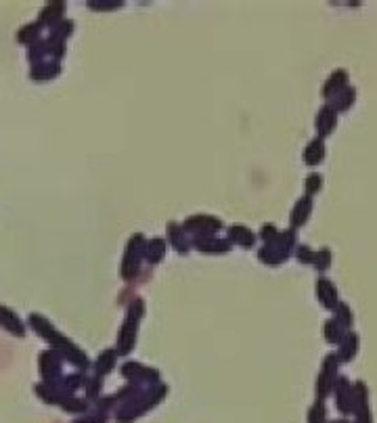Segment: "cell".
<instances>
[{
    "label": "cell",
    "mask_w": 377,
    "mask_h": 423,
    "mask_svg": "<svg viewBox=\"0 0 377 423\" xmlns=\"http://www.w3.org/2000/svg\"><path fill=\"white\" fill-rule=\"evenodd\" d=\"M193 251L202 256H227L233 251V246L222 235H204V237H191Z\"/></svg>",
    "instance_id": "cell-9"
},
{
    "label": "cell",
    "mask_w": 377,
    "mask_h": 423,
    "mask_svg": "<svg viewBox=\"0 0 377 423\" xmlns=\"http://www.w3.org/2000/svg\"><path fill=\"white\" fill-rule=\"evenodd\" d=\"M111 415H105V413H99V411H88L84 415H76L73 419L69 423H109Z\"/></svg>",
    "instance_id": "cell-29"
},
{
    "label": "cell",
    "mask_w": 377,
    "mask_h": 423,
    "mask_svg": "<svg viewBox=\"0 0 377 423\" xmlns=\"http://www.w3.org/2000/svg\"><path fill=\"white\" fill-rule=\"evenodd\" d=\"M28 63L36 66V63H42V61H48V44H46V38H40L38 42H34L32 46H28V55H26Z\"/></svg>",
    "instance_id": "cell-22"
},
{
    "label": "cell",
    "mask_w": 377,
    "mask_h": 423,
    "mask_svg": "<svg viewBox=\"0 0 377 423\" xmlns=\"http://www.w3.org/2000/svg\"><path fill=\"white\" fill-rule=\"evenodd\" d=\"M166 241H168V247L174 249L178 256H189L193 251V246H191V235L185 231V226L176 220H170L166 222Z\"/></svg>",
    "instance_id": "cell-10"
},
{
    "label": "cell",
    "mask_w": 377,
    "mask_h": 423,
    "mask_svg": "<svg viewBox=\"0 0 377 423\" xmlns=\"http://www.w3.org/2000/svg\"><path fill=\"white\" fill-rule=\"evenodd\" d=\"M34 394L40 402H44L48 407H57L59 411L73 415V417L91 411V402L82 394H71V392H66L63 388L53 386V384L38 382V384H34Z\"/></svg>",
    "instance_id": "cell-4"
},
{
    "label": "cell",
    "mask_w": 377,
    "mask_h": 423,
    "mask_svg": "<svg viewBox=\"0 0 377 423\" xmlns=\"http://www.w3.org/2000/svg\"><path fill=\"white\" fill-rule=\"evenodd\" d=\"M344 80H346V75L344 73H338V75H334L331 80H329V84H327V88H325V95H329L331 90H336L340 84H342Z\"/></svg>",
    "instance_id": "cell-36"
},
{
    "label": "cell",
    "mask_w": 377,
    "mask_h": 423,
    "mask_svg": "<svg viewBox=\"0 0 377 423\" xmlns=\"http://www.w3.org/2000/svg\"><path fill=\"white\" fill-rule=\"evenodd\" d=\"M338 318H340V320H338V323H342V325H350V320H352V315H350V310H348V308H346V306H340V308H338Z\"/></svg>",
    "instance_id": "cell-37"
},
{
    "label": "cell",
    "mask_w": 377,
    "mask_h": 423,
    "mask_svg": "<svg viewBox=\"0 0 377 423\" xmlns=\"http://www.w3.org/2000/svg\"><path fill=\"white\" fill-rule=\"evenodd\" d=\"M279 233H281V231H277V226H273V224H264L256 235H258V241H262V246H274V244L279 241Z\"/></svg>",
    "instance_id": "cell-28"
},
{
    "label": "cell",
    "mask_w": 377,
    "mask_h": 423,
    "mask_svg": "<svg viewBox=\"0 0 377 423\" xmlns=\"http://www.w3.org/2000/svg\"><path fill=\"white\" fill-rule=\"evenodd\" d=\"M26 323H28V329L34 331L36 335L46 344V348H53L55 352L61 354L66 365L73 367L76 371H91L93 362H91L86 350L80 348L63 331H59L51 318L44 317L42 313H30Z\"/></svg>",
    "instance_id": "cell-1"
},
{
    "label": "cell",
    "mask_w": 377,
    "mask_h": 423,
    "mask_svg": "<svg viewBox=\"0 0 377 423\" xmlns=\"http://www.w3.org/2000/svg\"><path fill=\"white\" fill-rule=\"evenodd\" d=\"M325 335L329 338V342H340V338H342V327H340V323L329 320L327 327H325Z\"/></svg>",
    "instance_id": "cell-31"
},
{
    "label": "cell",
    "mask_w": 377,
    "mask_h": 423,
    "mask_svg": "<svg viewBox=\"0 0 377 423\" xmlns=\"http://www.w3.org/2000/svg\"><path fill=\"white\" fill-rule=\"evenodd\" d=\"M309 423H325V409H323V402H316V404L310 409Z\"/></svg>",
    "instance_id": "cell-33"
},
{
    "label": "cell",
    "mask_w": 377,
    "mask_h": 423,
    "mask_svg": "<svg viewBox=\"0 0 377 423\" xmlns=\"http://www.w3.org/2000/svg\"><path fill=\"white\" fill-rule=\"evenodd\" d=\"M42 32H44V28H42L38 21H30V24H26V26H21V28L17 30L15 40L28 48V46H32L34 42H38V40L42 38Z\"/></svg>",
    "instance_id": "cell-18"
},
{
    "label": "cell",
    "mask_w": 377,
    "mask_h": 423,
    "mask_svg": "<svg viewBox=\"0 0 377 423\" xmlns=\"http://www.w3.org/2000/svg\"><path fill=\"white\" fill-rule=\"evenodd\" d=\"M354 352H356V335H348V338L344 340V346H342L344 360H350Z\"/></svg>",
    "instance_id": "cell-32"
},
{
    "label": "cell",
    "mask_w": 377,
    "mask_h": 423,
    "mask_svg": "<svg viewBox=\"0 0 377 423\" xmlns=\"http://www.w3.org/2000/svg\"><path fill=\"white\" fill-rule=\"evenodd\" d=\"M314 262H316V268L319 271H325L329 266V249H323L321 254H316Z\"/></svg>",
    "instance_id": "cell-35"
},
{
    "label": "cell",
    "mask_w": 377,
    "mask_h": 423,
    "mask_svg": "<svg viewBox=\"0 0 377 423\" xmlns=\"http://www.w3.org/2000/svg\"><path fill=\"white\" fill-rule=\"evenodd\" d=\"M120 375L124 382L137 384V386H153V384L162 382V371L157 367L145 365V362L133 360V358H126L120 365Z\"/></svg>",
    "instance_id": "cell-6"
},
{
    "label": "cell",
    "mask_w": 377,
    "mask_h": 423,
    "mask_svg": "<svg viewBox=\"0 0 377 423\" xmlns=\"http://www.w3.org/2000/svg\"><path fill=\"white\" fill-rule=\"evenodd\" d=\"M316 296H319V300H321L327 308H336L338 298H336V287H334V283L327 281V279H321V281L316 283Z\"/></svg>",
    "instance_id": "cell-23"
},
{
    "label": "cell",
    "mask_w": 377,
    "mask_h": 423,
    "mask_svg": "<svg viewBox=\"0 0 377 423\" xmlns=\"http://www.w3.org/2000/svg\"><path fill=\"white\" fill-rule=\"evenodd\" d=\"M73 32H76V24H73V19H66V21H61L57 28H53V30L48 32V38H53V40H59V42H66V44H68V40L71 38Z\"/></svg>",
    "instance_id": "cell-26"
},
{
    "label": "cell",
    "mask_w": 377,
    "mask_h": 423,
    "mask_svg": "<svg viewBox=\"0 0 377 423\" xmlns=\"http://www.w3.org/2000/svg\"><path fill=\"white\" fill-rule=\"evenodd\" d=\"M168 241L166 237L162 235H155V237H147V247H145V266L153 268V266H160L166 256H168Z\"/></svg>",
    "instance_id": "cell-14"
},
{
    "label": "cell",
    "mask_w": 377,
    "mask_h": 423,
    "mask_svg": "<svg viewBox=\"0 0 377 423\" xmlns=\"http://www.w3.org/2000/svg\"><path fill=\"white\" fill-rule=\"evenodd\" d=\"M66 13H68V2H63V0H53V2H46V4L40 9L36 21H38L44 30L51 32L53 28H57L61 21L68 19Z\"/></svg>",
    "instance_id": "cell-11"
},
{
    "label": "cell",
    "mask_w": 377,
    "mask_h": 423,
    "mask_svg": "<svg viewBox=\"0 0 377 423\" xmlns=\"http://www.w3.org/2000/svg\"><path fill=\"white\" fill-rule=\"evenodd\" d=\"M180 224L185 226V231H187L191 237L220 235V231L224 229L222 218H218V216H214V214H207V212H195V214H189Z\"/></svg>",
    "instance_id": "cell-8"
},
{
    "label": "cell",
    "mask_w": 377,
    "mask_h": 423,
    "mask_svg": "<svg viewBox=\"0 0 377 423\" xmlns=\"http://www.w3.org/2000/svg\"><path fill=\"white\" fill-rule=\"evenodd\" d=\"M124 0H86V6L95 13H111L124 9Z\"/></svg>",
    "instance_id": "cell-25"
},
{
    "label": "cell",
    "mask_w": 377,
    "mask_h": 423,
    "mask_svg": "<svg viewBox=\"0 0 377 423\" xmlns=\"http://www.w3.org/2000/svg\"><path fill=\"white\" fill-rule=\"evenodd\" d=\"M310 210H312V202H310L309 197L300 199V202L296 204L294 212H291V224H294V226H302V224L309 220Z\"/></svg>",
    "instance_id": "cell-24"
},
{
    "label": "cell",
    "mask_w": 377,
    "mask_h": 423,
    "mask_svg": "<svg viewBox=\"0 0 377 423\" xmlns=\"http://www.w3.org/2000/svg\"><path fill=\"white\" fill-rule=\"evenodd\" d=\"M66 375V360L61 354L55 352L53 348H44L38 354V377L42 384H59L61 377Z\"/></svg>",
    "instance_id": "cell-7"
},
{
    "label": "cell",
    "mask_w": 377,
    "mask_h": 423,
    "mask_svg": "<svg viewBox=\"0 0 377 423\" xmlns=\"http://www.w3.org/2000/svg\"><path fill=\"white\" fill-rule=\"evenodd\" d=\"M352 402H354V390L350 388V384L346 380H342L338 386V404L342 411H350Z\"/></svg>",
    "instance_id": "cell-27"
},
{
    "label": "cell",
    "mask_w": 377,
    "mask_h": 423,
    "mask_svg": "<svg viewBox=\"0 0 377 423\" xmlns=\"http://www.w3.org/2000/svg\"><path fill=\"white\" fill-rule=\"evenodd\" d=\"M321 160H323V145L319 141H314L306 149V162L309 164H319Z\"/></svg>",
    "instance_id": "cell-30"
},
{
    "label": "cell",
    "mask_w": 377,
    "mask_h": 423,
    "mask_svg": "<svg viewBox=\"0 0 377 423\" xmlns=\"http://www.w3.org/2000/svg\"><path fill=\"white\" fill-rule=\"evenodd\" d=\"M338 423H346V422H338Z\"/></svg>",
    "instance_id": "cell-40"
},
{
    "label": "cell",
    "mask_w": 377,
    "mask_h": 423,
    "mask_svg": "<svg viewBox=\"0 0 377 423\" xmlns=\"http://www.w3.org/2000/svg\"><path fill=\"white\" fill-rule=\"evenodd\" d=\"M105 380L101 377H97L95 373H91L88 371V375H86V384H84V390H82V396L93 404L95 400H99L101 396H103L105 392Z\"/></svg>",
    "instance_id": "cell-20"
},
{
    "label": "cell",
    "mask_w": 377,
    "mask_h": 423,
    "mask_svg": "<svg viewBox=\"0 0 377 423\" xmlns=\"http://www.w3.org/2000/svg\"><path fill=\"white\" fill-rule=\"evenodd\" d=\"M170 394V386L166 382L153 384L143 388L138 394H135L130 400H126L124 404H120L115 409V413L111 415L115 423H135L143 419L145 415H149L151 411H155Z\"/></svg>",
    "instance_id": "cell-2"
},
{
    "label": "cell",
    "mask_w": 377,
    "mask_h": 423,
    "mask_svg": "<svg viewBox=\"0 0 377 423\" xmlns=\"http://www.w3.org/2000/svg\"><path fill=\"white\" fill-rule=\"evenodd\" d=\"M298 258H300L302 262H310V260H314V256L310 254L309 247H300V249H298Z\"/></svg>",
    "instance_id": "cell-39"
},
{
    "label": "cell",
    "mask_w": 377,
    "mask_h": 423,
    "mask_svg": "<svg viewBox=\"0 0 377 423\" xmlns=\"http://www.w3.org/2000/svg\"><path fill=\"white\" fill-rule=\"evenodd\" d=\"M224 237H227V241L231 246L241 247V249H252V247L256 246V241H258L256 231H252L245 224H231V226H227L224 229Z\"/></svg>",
    "instance_id": "cell-13"
},
{
    "label": "cell",
    "mask_w": 377,
    "mask_h": 423,
    "mask_svg": "<svg viewBox=\"0 0 377 423\" xmlns=\"http://www.w3.org/2000/svg\"><path fill=\"white\" fill-rule=\"evenodd\" d=\"M118 360H120V354H118V350L113 346H109V348L101 350L99 356L95 358L93 367H91V373H95L101 380H107L118 369Z\"/></svg>",
    "instance_id": "cell-15"
},
{
    "label": "cell",
    "mask_w": 377,
    "mask_h": 423,
    "mask_svg": "<svg viewBox=\"0 0 377 423\" xmlns=\"http://www.w3.org/2000/svg\"><path fill=\"white\" fill-rule=\"evenodd\" d=\"M61 70L63 68L57 61H42V63H36V66L30 68L28 78L32 82H51V80H55V78L61 75Z\"/></svg>",
    "instance_id": "cell-16"
},
{
    "label": "cell",
    "mask_w": 377,
    "mask_h": 423,
    "mask_svg": "<svg viewBox=\"0 0 377 423\" xmlns=\"http://www.w3.org/2000/svg\"><path fill=\"white\" fill-rule=\"evenodd\" d=\"M145 247H147V235L145 233H133L124 246V254L120 260V279L124 283H137L145 273Z\"/></svg>",
    "instance_id": "cell-5"
},
{
    "label": "cell",
    "mask_w": 377,
    "mask_h": 423,
    "mask_svg": "<svg viewBox=\"0 0 377 423\" xmlns=\"http://www.w3.org/2000/svg\"><path fill=\"white\" fill-rule=\"evenodd\" d=\"M334 377H336V358L329 356L323 365V373L319 375V382H316V394L321 398H325L329 394V390L334 388Z\"/></svg>",
    "instance_id": "cell-17"
},
{
    "label": "cell",
    "mask_w": 377,
    "mask_h": 423,
    "mask_svg": "<svg viewBox=\"0 0 377 423\" xmlns=\"http://www.w3.org/2000/svg\"><path fill=\"white\" fill-rule=\"evenodd\" d=\"M147 315V300L143 296H133L126 302V313L122 318V325L115 333V344L113 348L118 350L120 358L130 356L137 350L138 344V331H140V323Z\"/></svg>",
    "instance_id": "cell-3"
},
{
    "label": "cell",
    "mask_w": 377,
    "mask_h": 423,
    "mask_svg": "<svg viewBox=\"0 0 377 423\" xmlns=\"http://www.w3.org/2000/svg\"><path fill=\"white\" fill-rule=\"evenodd\" d=\"M319 187H321V178L319 177H310L306 180V189H309V193H316L319 191Z\"/></svg>",
    "instance_id": "cell-38"
},
{
    "label": "cell",
    "mask_w": 377,
    "mask_h": 423,
    "mask_svg": "<svg viewBox=\"0 0 377 423\" xmlns=\"http://www.w3.org/2000/svg\"><path fill=\"white\" fill-rule=\"evenodd\" d=\"M331 122H334V115L329 111H323L316 118V128H321V132H329L331 130Z\"/></svg>",
    "instance_id": "cell-34"
},
{
    "label": "cell",
    "mask_w": 377,
    "mask_h": 423,
    "mask_svg": "<svg viewBox=\"0 0 377 423\" xmlns=\"http://www.w3.org/2000/svg\"><path fill=\"white\" fill-rule=\"evenodd\" d=\"M86 375H88V371H76L73 369L71 373H66L61 377V382L55 384V386L63 388L66 392H71V394H80L84 390V384H86Z\"/></svg>",
    "instance_id": "cell-19"
},
{
    "label": "cell",
    "mask_w": 377,
    "mask_h": 423,
    "mask_svg": "<svg viewBox=\"0 0 377 423\" xmlns=\"http://www.w3.org/2000/svg\"><path fill=\"white\" fill-rule=\"evenodd\" d=\"M287 256H289V251H285V249L277 246H262L258 249V260L262 264H269V266L281 264L283 260H287Z\"/></svg>",
    "instance_id": "cell-21"
},
{
    "label": "cell",
    "mask_w": 377,
    "mask_h": 423,
    "mask_svg": "<svg viewBox=\"0 0 377 423\" xmlns=\"http://www.w3.org/2000/svg\"><path fill=\"white\" fill-rule=\"evenodd\" d=\"M0 329L6 331L15 340H26V335L30 331L28 329V323L19 317L11 306H6V304H0Z\"/></svg>",
    "instance_id": "cell-12"
}]
</instances>
